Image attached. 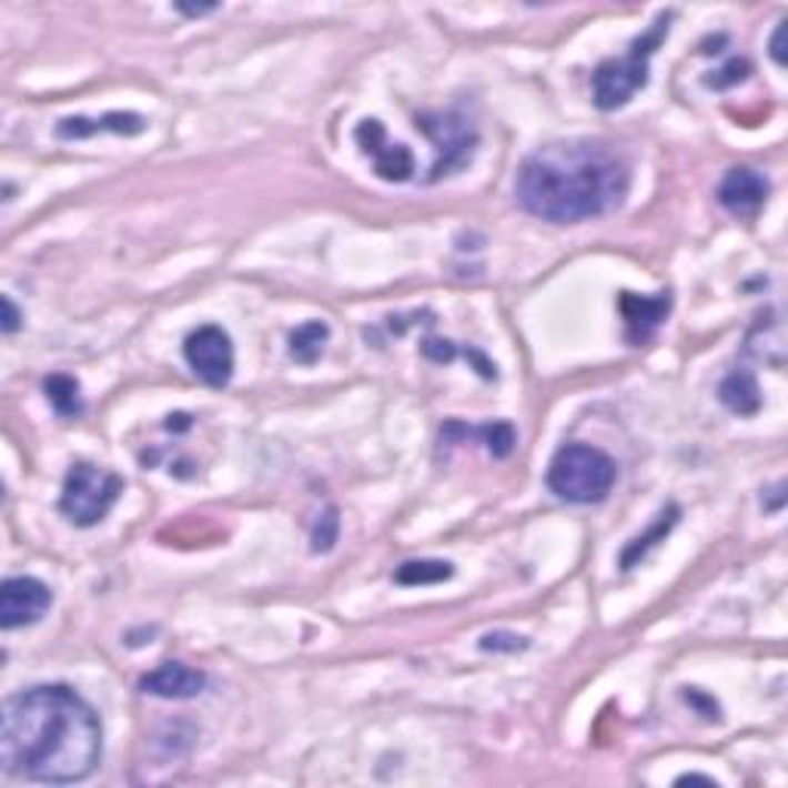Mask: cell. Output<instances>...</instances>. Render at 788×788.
I'll list each match as a JSON object with an SVG mask.
<instances>
[{
	"label": "cell",
	"instance_id": "cell-8",
	"mask_svg": "<svg viewBox=\"0 0 788 788\" xmlns=\"http://www.w3.org/2000/svg\"><path fill=\"white\" fill-rule=\"evenodd\" d=\"M53 607V592L34 576H13L0 588V626L7 632L41 623Z\"/></svg>",
	"mask_w": 788,
	"mask_h": 788
},
{
	"label": "cell",
	"instance_id": "cell-24",
	"mask_svg": "<svg viewBox=\"0 0 788 788\" xmlns=\"http://www.w3.org/2000/svg\"><path fill=\"white\" fill-rule=\"evenodd\" d=\"M684 699H687L690 706L699 708V711H703V715H706L708 720H718L720 718L718 703H715V699H708L706 694H699V690H687V694H684Z\"/></svg>",
	"mask_w": 788,
	"mask_h": 788
},
{
	"label": "cell",
	"instance_id": "cell-2",
	"mask_svg": "<svg viewBox=\"0 0 788 788\" xmlns=\"http://www.w3.org/2000/svg\"><path fill=\"white\" fill-rule=\"evenodd\" d=\"M628 194V163L604 142L567 139L533 151L515 176V198L531 216L576 225L619 210Z\"/></svg>",
	"mask_w": 788,
	"mask_h": 788
},
{
	"label": "cell",
	"instance_id": "cell-28",
	"mask_svg": "<svg viewBox=\"0 0 788 788\" xmlns=\"http://www.w3.org/2000/svg\"><path fill=\"white\" fill-rule=\"evenodd\" d=\"M680 782H708V786H715V779L711 776H699V774H687V776H680L678 779V786Z\"/></svg>",
	"mask_w": 788,
	"mask_h": 788
},
{
	"label": "cell",
	"instance_id": "cell-21",
	"mask_svg": "<svg viewBox=\"0 0 788 788\" xmlns=\"http://www.w3.org/2000/svg\"><path fill=\"white\" fill-rule=\"evenodd\" d=\"M748 71H751V65H748L746 59H730L724 69L708 74L706 87H711V90H727V87H736L739 81H746Z\"/></svg>",
	"mask_w": 788,
	"mask_h": 788
},
{
	"label": "cell",
	"instance_id": "cell-25",
	"mask_svg": "<svg viewBox=\"0 0 788 788\" xmlns=\"http://www.w3.org/2000/svg\"><path fill=\"white\" fill-rule=\"evenodd\" d=\"M0 305H3V333L10 336V333H16V330L22 326V314H19V309H16V302L10 300V296H3Z\"/></svg>",
	"mask_w": 788,
	"mask_h": 788
},
{
	"label": "cell",
	"instance_id": "cell-4",
	"mask_svg": "<svg viewBox=\"0 0 788 788\" xmlns=\"http://www.w3.org/2000/svg\"><path fill=\"white\" fill-rule=\"evenodd\" d=\"M545 484L557 499L576 505L604 503L616 484V463L592 444H567L548 463Z\"/></svg>",
	"mask_w": 788,
	"mask_h": 788
},
{
	"label": "cell",
	"instance_id": "cell-5",
	"mask_svg": "<svg viewBox=\"0 0 788 788\" xmlns=\"http://www.w3.org/2000/svg\"><path fill=\"white\" fill-rule=\"evenodd\" d=\"M123 477L93 463H74L65 475L59 508L78 527H95L121 499Z\"/></svg>",
	"mask_w": 788,
	"mask_h": 788
},
{
	"label": "cell",
	"instance_id": "cell-1",
	"mask_svg": "<svg viewBox=\"0 0 788 788\" xmlns=\"http://www.w3.org/2000/svg\"><path fill=\"white\" fill-rule=\"evenodd\" d=\"M3 770L31 782L71 786L102 761V724L65 684H41L7 699L0 730Z\"/></svg>",
	"mask_w": 788,
	"mask_h": 788
},
{
	"label": "cell",
	"instance_id": "cell-10",
	"mask_svg": "<svg viewBox=\"0 0 788 788\" xmlns=\"http://www.w3.org/2000/svg\"><path fill=\"white\" fill-rule=\"evenodd\" d=\"M767 198H770V182L751 166H734L718 185L720 206L739 219L758 216Z\"/></svg>",
	"mask_w": 788,
	"mask_h": 788
},
{
	"label": "cell",
	"instance_id": "cell-3",
	"mask_svg": "<svg viewBox=\"0 0 788 788\" xmlns=\"http://www.w3.org/2000/svg\"><path fill=\"white\" fill-rule=\"evenodd\" d=\"M668 22H671V13H663L653 22L650 31H644L640 38L632 41L626 55L600 62L598 71L592 74V95H595V105L600 111L623 109L635 99L638 90L647 87L650 59L656 53V47L668 38V28H671Z\"/></svg>",
	"mask_w": 788,
	"mask_h": 788
},
{
	"label": "cell",
	"instance_id": "cell-11",
	"mask_svg": "<svg viewBox=\"0 0 788 788\" xmlns=\"http://www.w3.org/2000/svg\"><path fill=\"white\" fill-rule=\"evenodd\" d=\"M671 312V293L638 296V293H619V314L626 321V340L632 345H644L656 336V330L666 324Z\"/></svg>",
	"mask_w": 788,
	"mask_h": 788
},
{
	"label": "cell",
	"instance_id": "cell-16",
	"mask_svg": "<svg viewBox=\"0 0 788 788\" xmlns=\"http://www.w3.org/2000/svg\"><path fill=\"white\" fill-rule=\"evenodd\" d=\"M326 340H330V326L324 321H309V324L296 326L290 333V357L296 364L312 367V364H317V357L324 354Z\"/></svg>",
	"mask_w": 788,
	"mask_h": 788
},
{
	"label": "cell",
	"instance_id": "cell-23",
	"mask_svg": "<svg viewBox=\"0 0 788 788\" xmlns=\"http://www.w3.org/2000/svg\"><path fill=\"white\" fill-rule=\"evenodd\" d=\"M422 354H425L428 361H435V364H447V361H453V357L459 354V348L447 340H425L422 342Z\"/></svg>",
	"mask_w": 788,
	"mask_h": 788
},
{
	"label": "cell",
	"instance_id": "cell-14",
	"mask_svg": "<svg viewBox=\"0 0 788 788\" xmlns=\"http://www.w3.org/2000/svg\"><path fill=\"white\" fill-rule=\"evenodd\" d=\"M453 437H481L484 447L489 449V456H496V459L512 456V449L517 444L512 422H489V425H481V428H468V425H459V422H449V425L441 428V441H453Z\"/></svg>",
	"mask_w": 788,
	"mask_h": 788
},
{
	"label": "cell",
	"instance_id": "cell-20",
	"mask_svg": "<svg viewBox=\"0 0 788 788\" xmlns=\"http://www.w3.org/2000/svg\"><path fill=\"white\" fill-rule=\"evenodd\" d=\"M336 539H340V512L330 505V508H324L321 515L314 517L312 524V552H317V555H324V552H330L333 545H336Z\"/></svg>",
	"mask_w": 788,
	"mask_h": 788
},
{
	"label": "cell",
	"instance_id": "cell-7",
	"mask_svg": "<svg viewBox=\"0 0 788 788\" xmlns=\"http://www.w3.org/2000/svg\"><path fill=\"white\" fill-rule=\"evenodd\" d=\"M185 361L210 388H225L234 376V345L222 326H198L185 340Z\"/></svg>",
	"mask_w": 788,
	"mask_h": 788
},
{
	"label": "cell",
	"instance_id": "cell-13",
	"mask_svg": "<svg viewBox=\"0 0 788 788\" xmlns=\"http://www.w3.org/2000/svg\"><path fill=\"white\" fill-rule=\"evenodd\" d=\"M145 130V118L133 111H109L102 118H65L55 127L59 139H90L95 133H118V137H139Z\"/></svg>",
	"mask_w": 788,
	"mask_h": 788
},
{
	"label": "cell",
	"instance_id": "cell-17",
	"mask_svg": "<svg viewBox=\"0 0 788 788\" xmlns=\"http://www.w3.org/2000/svg\"><path fill=\"white\" fill-rule=\"evenodd\" d=\"M43 392L47 401L53 404V410L65 420H78L83 413V397H81V382L65 373H53L43 380Z\"/></svg>",
	"mask_w": 788,
	"mask_h": 788
},
{
	"label": "cell",
	"instance_id": "cell-6",
	"mask_svg": "<svg viewBox=\"0 0 788 788\" xmlns=\"http://www.w3.org/2000/svg\"><path fill=\"white\" fill-rule=\"evenodd\" d=\"M416 127H420V133L432 139V145L437 151L428 182L453 176L456 170H463L465 163L472 161L477 145V130L465 121L463 114H456V111L422 114V118H416Z\"/></svg>",
	"mask_w": 788,
	"mask_h": 788
},
{
	"label": "cell",
	"instance_id": "cell-19",
	"mask_svg": "<svg viewBox=\"0 0 788 788\" xmlns=\"http://www.w3.org/2000/svg\"><path fill=\"white\" fill-rule=\"evenodd\" d=\"M453 564L449 560H407L394 570V583L416 588V585H437L453 579Z\"/></svg>",
	"mask_w": 788,
	"mask_h": 788
},
{
	"label": "cell",
	"instance_id": "cell-18",
	"mask_svg": "<svg viewBox=\"0 0 788 788\" xmlns=\"http://www.w3.org/2000/svg\"><path fill=\"white\" fill-rule=\"evenodd\" d=\"M678 517H680L678 505H671L668 512H663L650 531L644 533V536H638V539H632V545H628L626 552H623V557H619V567H623V570H632V567H635V564H638L640 557L647 555L650 548H656L659 543H666V536L675 531Z\"/></svg>",
	"mask_w": 788,
	"mask_h": 788
},
{
	"label": "cell",
	"instance_id": "cell-27",
	"mask_svg": "<svg viewBox=\"0 0 788 788\" xmlns=\"http://www.w3.org/2000/svg\"><path fill=\"white\" fill-rule=\"evenodd\" d=\"M176 10L185 16H206V13H213L216 7H189V3H179Z\"/></svg>",
	"mask_w": 788,
	"mask_h": 788
},
{
	"label": "cell",
	"instance_id": "cell-9",
	"mask_svg": "<svg viewBox=\"0 0 788 788\" xmlns=\"http://www.w3.org/2000/svg\"><path fill=\"white\" fill-rule=\"evenodd\" d=\"M354 139L361 151L373 161L376 176L385 182H407L416 173V158L407 145L401 142H388L385 137V127L380 121H361V127L354 130Z\"/></svg>",
	"mask_w": 788,
	"mask_h": 788
},
{
	"label": "cell",
	"instance_id": "cell-12",
	"mask_svg": "<svg viewBox=\"0 0 788 788\" xmlns=\"http://www.w3.org/2000/svg\"><path fill=\"white\" fill-rule=\"evenodd\" d=\"M204 671L185 666V663H163L161 668H154V671L139 678L142 694L161 696V699H194V696L204 694Z\"/></svg>",
	"mask_w": 788,
	"mask_h": 788
},
{
	"label": "cell",
	"instance_id": "cell-15",
	"mask_svg": "<svg viewBox=\"0 0 788 788\" xmlns=\"http://www.w3.org/2000/svg\"><path fill=\"white\" fill-rule=\"evenodd\" d=\"M718 397L720 404L736 416H755L761 410V388H758L755 373H748V370H736L720 382Z\"/></svg>",
	"mask_w": 788,
	"mask_h": 788
},
{
	"label": "cell",
	"instance_id": "cell-22",
	"mask_svg": "<svg viewBox=\"0 0 788 788\" xmlns=\"http://www.w3.org/2000/svg\"><path fill=\"white\" fill-rule=\"evenodd\" d=\"M527 647H531V640L521 638V635H512V632H489V635L481 638V650L487 653H517L527 650Z\"/></svg>",
	"mask_w": 788,
	"mask_h": 788
},
{
	"label": "cell",
	"instance_id": "cell-26",
	"mask_svg": "<svg viewBox=\"0 0 788 788\" xmlns=\"http://www.w3.org/2000/svg\"><path fill=\"white\" fill-rule=\"evenodd\" d=\"M782 41H786V22H779L774 41H770V55H774L776 65H786V50H782Z\"/></svg>",
	"mask_w": 788,
	"mask_h": 788
}]
</instances>
